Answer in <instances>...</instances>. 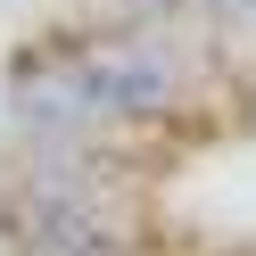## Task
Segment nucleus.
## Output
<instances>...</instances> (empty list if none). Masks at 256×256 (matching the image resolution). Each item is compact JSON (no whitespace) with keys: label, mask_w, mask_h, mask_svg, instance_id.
Segmentation results:
<instances>
[{"label":"nucleus","mask_w":256,"mask_h":256,"mask_svg":"<svg viewBox=\"0 0 256 256\" xmlns=\"http://www.w3.org/2000/svg\"><path fill=\"white\" fill-rule=\"evenodd\" d=\"M74 66H83L91 100H100L108 124H157L182 108L190 58L174 50L166 34H83L74 42Z\"/></svg>","instance_id":"f257e3e1"},{"label":"nucleus","mask_w":256,"mask_h":256,"mask_svg":"<svg viewBox=\"0 0 256 256\" xmlns=\"http://www.w3.org/2000/svg\"><path fill=\"white\" fill-rule=\"evenodd\" d=\"M8 116H17V149H34V140H108L116 132L74 58H25L17 83H8Z\"/></svg>","instance_id":"f03ea898"},{"label":"nucleus","mask_w":256,"mask_h":256,"mask_svg":"<svg viewBox=\"0 0 256 256\" xmlns=\"http://www.w3.org/2000/svg\"><path fill=\"white\" fill-rule=\"evenodd\" d=\"M83 34H174L182 0H66Z\"/></svg>","instance_id":"7ed1b4c3"},{"label":"nucleus","mask_w":256,"mask_h":256,"mask_svg":"<svg viewBox=\"0 0 256 256\" xmlns=\"http://www.w3.org/2000/svg\"><path fill=\"white\" fill-rule=\"evenodd\" d=\"M182 8H198L215 34H232V42H256V0H182Z\"/></svg>","instance_id":"20e7f679"}]
</instances>
